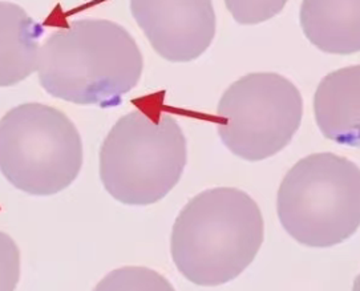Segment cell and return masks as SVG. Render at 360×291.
<instances>
[{
	"instance_id": "cell-1",
	"label": "cell",
	"mask_w": 360,
	"mask_h": 291,
	"mask_svg": "<svg viewBox=\"0 0 360 291\" xmlns=\"http://www.w3.org/2000/svg\"><path fill=\"white\" fill-rule=\"evenodd\" d=\"M143 68L141 51L122 25L82 19L46 39L37 72L51 96L105 108L137 86Z\"/></svg>"
},
{
	"instance_id": "cell-2",
	"label": "cell",
	"mask_w": 360,
	"mask_h": 291,
	"mask_svg": "<svg viewBox=\"0 0 360 291\" xmlns=\"http://www.w3.org/2000/svg\"><path fill=\"white\" fill-rule=\"evenodd\" d=\"M264 238V217L252 197L236 188H214L197 194L181 210L170 252L185 278L212 287L250 266Z\"/></svg>"
},
{
	"instance_id": "cell-3",
	"label": "cell",
	"mask_w": 360,
	"mask_h": 291,
	"mask_svg": "<svg viewBox=\"0 0 360 291\" xmlns=\"http://www.w3.org/2000/svg\"><path fill=\"white\" fill-rule=\"evenodd\" d=\"M186 161V138L173 116L133 110L113 125L101 146L100 179L121 204L146 207L170 193Z\"/></svg>"
},
{
	"instance_id": "cell-4",
	"label": "cell",
	"mask_w": 360,
	"mask_h": 291,
	"mask_svg": "<svg viewBox=\"0 0 360 291\" xmlns=\"http://www.w3.org/2000/svg\"><path fill=\"white\" fill-rule=\"evenodd\" d=\"M278 217L295 241L331 247L360 226V169L348 158L315 153L288 170L276 197Z\"/></svg>"
},
{
	"instance_id": "cell-5",
	"label": "cell",
	"mask_w": 360,
	"mask_h": 291,
	"mask_svg": "<svg viewBox=\"0 0 360 291\" xmlns=\"http://www.w3.org/2000/svg\"><path fill=\"white\" fill-rule=\"evenodd\" d=\"M83 160L77 128L51 105L27 103L0 119V173L25 193H60L77 179Z\"/></svg>"
},
{
	"instance_id": "cell-6",
	"label": "cell",
	"mask_w": 360,
	"mask_h": 291,
	"mask_svg": "<svg viewBox=\"0 0 360 291\" xmlns=\"http://www.w3.org/2000/svg\"><path fill=\"white\" fill-rule=\"evenodd\" d=\"M303 100L295 85L273 72L246 75L222 95L218 134L231 153L246 161L273 157L300 129Z\"/></svg>"
},
{
	"instance_id": "cell-7",
	"label": "cell",
	"mask_w": 360,
	"mask_h": 291,
	"mask_svg": "<svg viewBox=\"0 0 360 291\" xmlns=\"http://www.w3.org/2000/svg\"><path fill=\"white\" fill-rule=\"evenodd\" d=\"M131 11L153 49L173 63L195 60L216 35L212 0H131Z\"/></svg>"
},
{
	"instance_id": "cell-8",
	"label": "cell",
	"mask_w": 360,
	"mask_h": 291,
	"mask_svg": "<svg viewBox=\"0 0 360 291\" xmlns=\"http://www.w3.org/2000/svg\"><path fill=\"white\" fill-rule=\"evenodd\" d=\"M316 125L336 144L360 146V65L328 73L314 96Z\"/></svg>"
},
{
	"instance_id": "cell-9",
	"label": "cell",
	"mask_w": 360,
	"mask_h": 291,
	"mask_svg": "<svg viewBox=\"0 0 360 291\" xmlns=\"http://www.w3.org/2000/svg\"><path fill=\"white\" fill-rule=\"evenodd\" d=\"M300 25L311 44L322 52H360V0H303Z\"/></svg>"
},
{
	"instance_id": "cell-10",
	"label": "cell",
	"mask_w": 360,
	"mask_h": 291,
	"mask_svg": "<svg viewBox=\"0 0 360 291\" xmlns=\"http://www.w3.org/2000/svg\"><path fill=\"white\" fill-rule=\"evenodd\" d=\"M43 28L20 6L0 1V88L37 72Z\"/></svg>"
},
{
	"instance_id": "cell-11",
	"label": "cell",
	"mask_w": 360,
	"mask_h": 291,
	"mask_svg": "<svg viewBox=\"0 0 360 291\" xmlns=\"http://www.w3.org/2000/svg\"><path fill=\"white\" fill-rule=\"evenodd\" d=\"M97 290H173V286L156 271L146 267H121L109 273Z\"/></svg>"
},
{
	"instance_id": "cell-12",
	"label": "cell",
	"mask_w": 360,
	"mask_h": 291,
	"mask_svg": "<svg viewBox=\"0 0 360 291\" xmlns=\"http://www.w3.org/2000/svg\"><path fill=\"white\" fill-rule=\"evenodd\" d=\"M229 13L237 23L259 25L281 13L288 0H225Z\"/></svg>"
},
{
	"instance_id": "cell-13",
	"label": "cell",
	"mask_w": 360,
	"mask_h": 291,
	"mask_svg": "<svg viewBox=\"0 0 360 291\" xmlns=\"http://www.w3.org/2000/svg\"><path fill=\"white\" fill-rule=\"evenodd\" d=\"M20 279V250L13 238L0 231V290H15Z\"/></svg>"
},
{
	"instance_id": "cell-14",
	"label": "cell",
	"mask_w": 360,
	"mask_h": 291,
	"mask_svg": "<svg viewBox=\"0 0 360 291\" xmlns=\"http://www.w3.org/2000/svg\"><path fill=\"white\" fill-rule=\"evenodd\" d=\"M354 289H355V290H360V276L356 278V280H355V283H354Z\"/></svg>"
}]
</instances>
